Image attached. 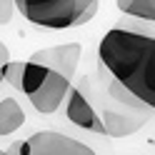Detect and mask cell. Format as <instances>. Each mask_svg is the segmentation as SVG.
Wrapping results in <instances>:
<instances>
[{
    "mask_svg": "<svg viewBox=\"0 0 155 155\" xmlns=\"http://www.w3.org/2000/svg\"><path fill=\"white\" fill-rule=\"evenodd\" d=\"M8 60H10V50H8V45L0 40V83H3V68H5Z\"/></svg>",
    "mask_w": 155,
    "mask_h": 155,
    "instance_id": "8fae6325",
    "label": "cell"
},
{
    "mask_svg": "<svg viewBox=\"0 0 155 155\" xmlns=\"http://www.w3.org/2000/svg\"><path fill=\"white\" fill-rule=\"evenodd\" d=\"M15 153L20 155H93V148L70 135L55 133V130H40L33 133L28 140L15 143Z\"/></svg>",
    "mask_w": 155,
    "mask_h": 155,
    "instance_id": "3957f363",
    "label": "cell"
},
{
    "mask_svg": "<svg viewBox=\"0 0 155 155\" xmlns=\"http://www.w3.org/2000/svg\"><path fill=\"white\" fill-rule=\"evenodd\" d=\"M28 23L50 30H68L93 20L100 0H13Z\"/></svg>",
    "mask_w": 155,
    "mask_h": 155,
    "instance_id": "7a4b0ae2",
    "label": "cell"
},
{
    "mask_svg": "<svg viewBox=\"0 0 155 155\" xmlns=\"http://www.w3.org/2000/svg\"><path fill=\"white\" fill-rule=\"evenodd\" d=\"M140 110H150V108H135V105H123V103H113L103 110V130L105 135L113 138H125V135L138 133L145 118Z\"/></svg>",
    "mask_w": 155,
    "mask_h": 155,
    "instance_id": "5b68a950",
    "label": "cell"
},
{
    "mask_svg": "<svg viewBox=\"0 0 155 155\" xmlns=\"http://www.w3.org/2000/svg\"><path fill=\"white\" fill-rule=\"evenodd\" d=\"M118 8L125 15L140 18V20H155V0H118Z\"/></svg>",
    "mask_w": 155,
    "mask_h": 155,
    "instance_id": "9c48e42d",
    "label": "cell"
},
{
    "mask_svg": "<svg viewBox=\"0 0 155 155\" xmlns=\"http://www.w3.org/2000/svg\"><path fill=\"white\" fill-rule=\"evenodd\" d=\"M100 63L123 88L140 98L148 108L155 105V40L153 35L128 28H113L100 38Z\"/></svg>",
    "mask_w": 155,
    "mask_h": 155,
    "instance_id": "6da1fadb",
    "label": "cell"
},
{
    "mask_svg": "<svg viewBox=\"0 0 155 155\" xmlns=\"http://www.w3.org/2000/svg\"><path fill=\"white\" fill-rule=\"evenodd\" d=\"M68 90H70V78H65V75H60V73H55V70L48 68V73L40 80V85H38L33 93H28V98H30V105L38 113L50 115L63 105Z\"/></svg>",
    "mask_w": 155,
    "mask_h": 155,
    "instance_id": "277c9868",
    "label": "cell"
},
{
    "mask_svg": "<svg viewBox=\"0 0 155 155\" xmlns=\"http://www.w3.org/2000/svg\"><path fill=\"white\" fill-rule=\"evenodd\" d=\"M13 13H15V3H13V0H0V25L10 23L13 20Z\"/></svg>",
    "mask_w": 155,
    "mask_h": 155,
    "instance_id": "30bf717a",
    "label": "cell"
},
{
    "mask_svg": "<svg viewBox=\"0 0 155 155\" xmlns=\"http://www.w3.org/2000/svg\"><path fill=\"white\" fill-rule=\"evenodd\" d=\"M80 45L78 43H65V45H53V48H43V50H35L30 55L33 63H40L50 70L60 73L65 78H73L78 70V63H80Z\"/></svg>",
    "mask_w": 155,
    "mask_h": 155,
    "instance_id": "8992f818",
    "label": "cell"
},
{
    "mask_svg": "<svg viewBox=\"0 0 155 155\" xmlns=\"http://www.w3.org/2000/svg\"><path fill=\"white\" fill-rule=\"evenodd\" d=\"M65 115H68V120H70L73 125H78V128L90 130V133H98V135H105L100 115L93 110V105L88 103V98H85L80 90H73V85H70V90H68Z\"/></svg>",
    "mask_w": 155,
    "mask_h": 155,
    "instance_id": "52a82bcc",
    "label": "cell"
},
{
    "mask_svg": "<svg viewBox=\"0 0 155 155\" xmlns=\"http://www.w3.org/2000/svg\"><path fill=\"white\" fill-rule=\"evenodd\" d=\"M23 123H25V113L18 105L15 98H3L0 100V138L15 133Z\"/></svg>",
    "mask_w": 155,
    "mask_h": 155,
    "instance_id": "ba28073f",
    "label": "cell"
}]
</instances>
